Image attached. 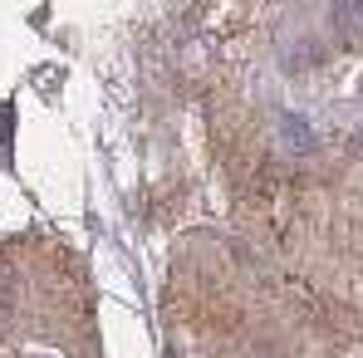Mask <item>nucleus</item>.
Masks as SVG:
<instances>
[{
	"label": "nucleus",
	"instance_id": "nucleus-1",
	"mask_svg": "<svg viewBox=\"0 0 363 358\" xmlns=\"http://www.w3.org/2000/svg\"><path fill=\"white\" fill-rule=\"evenodd\" d=\"M339 15H344V25H349L354 35H363V0H344V10H339Z\"/></svg>",
	"mask_w": 363,
	"mask_h": 358
}]
</instances>
